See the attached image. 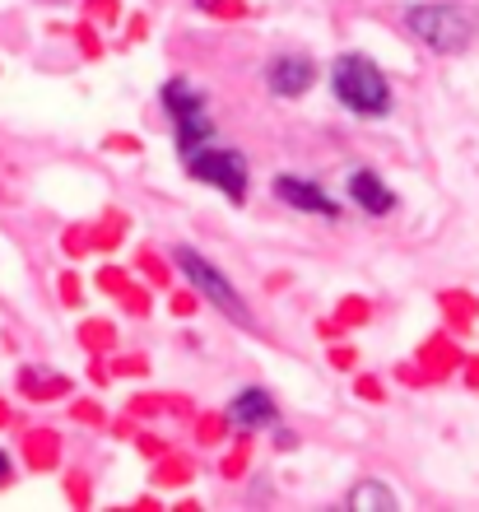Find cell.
<instances>
[{
  "label": "cell",
  "instance_id": "6",
  "mask_svg": "<svg viewBox=\"0 0 479 512\" xmlns=\"http://www.w3.org/2000/svg\"><path fill=\"white\" fill-rule=\"evenodd\" d=\"M275 196L289 201V205H298V210H307V215H326V219L340 215V205H335L317 182H307V177H293V173L275 177Z\"/></svg>",
  "mask_w": 479,
  "mask_h": 512
},
{
  "label": "cell",
  "instance_id": "7",
  "mask_svg": "<svg viewBox=\"0 0 479 512\" xmlns=\"http://www.w3.org/2000/svg\"><path fill=\"white\" fill-rule=\"evenodd\" d=\"M228 419H233L238 429H261V424H270V419H275V401H270V391H261V387L238 391V396L228 401Z\"/></svg>",
  "mask_w": 479,
  "mask_h": 512
},
{
  "label": "cell",
  "instance_id": "2",
  "mask_svg": "<svg viewBox=\"0 0 479 512\" xmlns=\"http://www.w3.org/2000/svg\"><path fill=\"white\" fill-rule=\"evenodd\" d=\"M405 28H410L424 47H433V52H442V56L466 52L470 33H475V24H470L456 5H410V10H405Z\"/></svg>",
  "mask_w": 479,
  "mask_h": 512
},
{
  "label": "cell",
  "instance_id": "9",
  "mask_svg": "<svg viewBox=\"0 0 479 512\" xmlns=\"http://www.w3.org/2000/svg\"><path fill=\"white\" fill-rule=\"evenodd\" d=\"M349 196L368 210V215H391L396 210V196L382 187V177L368 173V168H359V173H349Z\"/></svg>",
  "mask_w": 479,
  "mask_h": 512
},
{
  "label": "cell",
  "instance_id": "5",
  "mask_svg": "<svg viewBox=\"0 0 479 512\" xmlns=\"http://www.w3.org/2000/svg\"><path fill=\"white\" fill-rule=\"evenodd\" d=\"M312 80H317V66L307 61V56H275L266 70V84H270V94H280V98H298L312 89Z\"/></svg>",
  "mask_w": 479,
  "mask_h": 512
},
{
  "label": "cell",
  "instance_id": "11",
  "mask_svg": "<svg viewBox=\"0 0 479 512\" xmlns=\"http://www.w3.org/2000/svg\"><path fill=\"white\" fill-rule=\"evenodd\" d=\"M5 475H10V457H5V452H0V480H5Z\"/></svg>",
  "mask_w": 479,
  "mask_h": 512
},
{
  "label": "cell",
  "instance_id": "8",
  "mask_svg": "<svg viewBox=\"0 0 479 512\" xmlns=\"http://www.w3.org/2000/svg\"><path fill=\"white\" fill-rule=\"evenodd\" d=\"M173 122H177V149H182V159L214 140V122H210V112H205V103L187 108V112H173Z\"/></svg>",
  "mask_w": 479,
  "mask_h": 512
},
{
  "label": "cell",
  "instance_id": "4",
  "mask_svg": "<svg viewBox=\"0 0 479 512\" xmlns=\"http://www.w3.org/2000/svg\"><path fill=\"white\" fill-rule=\"evenodd\" d=\"M187 168L196 182H210L228 196V201H247V159L238 149H214L200 145L196 154H187Z\"/></svg>",
  "mask_w": 479,
  "mask_h": 512
},
{
  "label": "cell",
  "instance_id": "3",
  "mask_svg": "<svg viewBox=\"0 0 479 512\" xmlns=\"http://www.w3.org/2000/svg\"><path fill=\"white\" fill-rule=\"evenodd\" d=\"M173 261H177V266H182V275H187V280L200 289V298H210L214 308L224 312V317H233V322L252 326V312H247V303H242V298H238V289H233V284H228L224 275H219V270H214L210 261H205V256H200V252H191V247H177V252H173Z\"/></svg>",
  "mask_w": 479,
  "mask_h": 512
},
{
  "label": "cell",
  "instance_id": "1",
  "mask_svg": "<svg viewBox=\"0 0 479 512\" xmlns=\"http://www.w3.org/2000/svg\"><path fill=\"white\" fill-rule=\"evenodd\" d=\"M331 84H335V98H340L349 112H359V117H386V112H391L386 75L368 56H340L331 70Z\"/></svg>",
  "mask_w": 479,
  "mask_h": 512
},
{
  "label": "cell",
  "instance_id": "10",
  "mask_svg": "<svg viewBox=\"0 0 479 512\" xmlns=\"http://www.w3.org/2000/svg\"><path fill=\"white\" fill-rule=\"evenodd\" d=\"M345 503H349L354 512H396V508H400L396 489H386L382 480H363V485H354Z\"/></svg>",
  "mask_w": 479,
  "mask_h": 512
}]
</instances>
